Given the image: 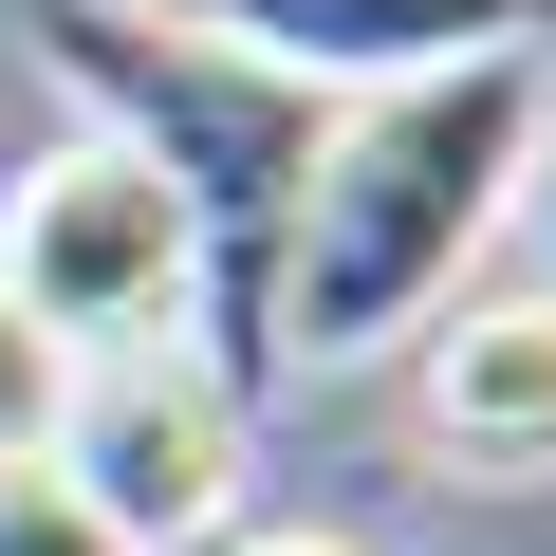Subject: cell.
Masks as SVG:
<instances>
[{"mask_svg":"<svg viewBox=\"0 0 556 556\" xmlns=\"http://www.w3.org/2000/svg\"><path fill=\"white\" fill-rule=\"evenodd\" d=\"M0 556H130V538H112L56 464H0Z\"/></svg>","mask_w":556,"mask_h":556,"instance_id":"cell-8","label":"cell"},{"mask_svg":"<svg viewBox=\"0 0 556 556\" xmlns=\"http://www.w3.org/2000/svg\"><path fill=\"white\" fill-rule=\"evenodd\" d=\"M0 316L56 334L75 371L93 353H204V260H186V204L130 167V149H38L0 186Z\"/></svg>","mask_w":556,"mask_h":556,"instance_id":"cell-3","label":"cell"},{"mask_svg":"<svg viewBox=\"0 0 556 556\" xmlns=\"http://www.w3.org/2000/svg\"><path fill=\"white\" fill-rule=\"evenodd\" d=\"M56 408H75V353L0 316V464H56Z\"/></svg>","mask_w":556,"mask_h":556,"instance_id":"cell-7","label":"cell"},{"mask_svg":"<svg viewBox=\"0 0 556 556\" xmlns=\"http://www.w3.org/2000/svg\"><path fill=\"white\" fill-rule=\"evenodd\" d=\"M56 482L130 556H223L241 538V482H260L241 371H204V353H93L75 408H56Z\"/></svg>","mask_w":556,"mask_h":556,"instance_id":"cell-4","label":"cell"},{"mask_svg":"<svg viewBox=\"0 0 556 556\" xmlns=\"http://www.w3.org/2000/svg\"><path fill=\"white\" fill-rule=\"evenodd\" d=\"M408 427L464 482H556V298H445L408 334Z\"/></svg>","mask_w":556,"mask_h":556,"instance_id":"cell-5","label":"cell"},{"mask_svg":"<svg viewBox=\"0 0 556 556\" xmlns=\"http://www.w3.org/2000/svg\"><path fill=\"white\" fill-rule=\"evenodd\" d=\"M38 75L93 112V149H130L167 204H186V260H204V371L260 390V334H278V241H298V186H316V130L334 93L241 56L223 20H167V0H20Z\"/></svg>","mask_w":556,"mask_h":556,"instance_id":"cell-2","label":"cell"},{"mask_svg":"<svg viewBox=\"0 0 556 556\" xmlns=\"http://www.w3.org/2000/svg\"><path fill=\"white\" fill-rule=\"evenodd\" d=\"M204 20L278 75H316L334 112L408 93V75H464V56H556V0H204Z\"/></svg>","mask_w":556,"mask_h":556,"instance_id":"cell-6","label":"cell"},{"mask_svg":"<svg viewBox=\"0 0 556 556\" xmlns=\"http://www.w3.org/2000/svg\"><path fill=\"white\" fill-rule=\"evenodd\" d=\"M538 130H556V56H464V75L353 93V112L316 130L298 241H278V334H260V371L408 353V334L464 298V260L501 241V204L538 186Z\"/></svg>","mask_w":556,"mask_h":556,"instance_id":"cell-1","label":"cell"},{"mask_svg":"<svg viewBox=\"0 0 556 556\" xmlns=\"http://www.w3.org/2000/svg\"><path fill=\"white\" fill-rule=\"evenodd\" d=\"M223 556H371V538H334V519H241Z\"/></svg>","mask_w":556,"mask_h":556,"instance_id":"cell-9","label":"cell"}]
</instances>
